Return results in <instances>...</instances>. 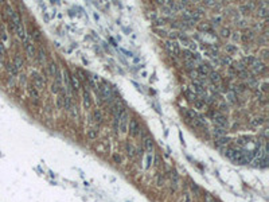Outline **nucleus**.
<instances>
[{"instance_id":"obj_1","label":"nucleus","mask_w":269,"mask_h":202,"mask_svg":"<svg viewBox=\"0 0 269 202\" xmlns=\"http://www.w3.org/2000/svg\"><path fill=\"white\" fill-rule=\"evenodd\" d=\"M128 123H129L128 113H127V111H124L120 114V117H119V121H117V127H119L121 133H127L128 132Z\"/></svg>"},{"instance_id":"obj_2","label":"nucleus","mask_w":269,"mask_h":202,"mask_svg":"<svg viewBox=\"0 0 269 202\" xmlns=\"http://www.w3.org/2000/svg\"><path fill=\"white\" fill-rule=\"evenodd\" d=\"M23 43H24V49H26V53H27V55H28V58H35L36 50H35V47H34V43H32L31 36L26 35Z\"/></svg>"},{"instance_id":"obj_3","label":"nucleus","mask_w":269,"mask_h":202,"mask_svg":"<svg viewBox=\"0 0 269 202\" xmlns=\"http://www.w3.org/2000/svg\"><path fill=\"white\" fill-rule=\"evenodd\" d=\"M211 116L214 119V123H215L217 127H221V128H228L229 127V121L223 114H221L220 112H211Z\"/></svg>"},{"instance_id":"obj_4","label":"nucleus","mask_w":269,"mask_h":202,"mask_svg":"<svg viewBox=\"0 0 269 202\" xmlns=\"http://www.w3.org/2000/svg\"><path fill=\"white\" fill-rule=\"evenodd\" d=\"M31 78H32V85L36 88V90H42L46 85V81H44L43 76H41L36 71H32L31 73Z\"/></svg>"},{"instance_id":"obj_5","label":"nucleus","mask_w":269,"mask_h":202,"mask_svg":"<svg viewBox=\"0 0 269 202\" xmlns=\"http://www.w3.org/2000/svg\"><path fill=\"white\" fill-rule=\"evenodd\" d=\"M166 49L170 51L171 55H175V57H180V49H179L178 43L175 41H168L166 43Z\"/></svg>"},{"instance_id":"obj_6","label":"nucleus","mask_w":269,"mask_h":202,"mask_svg":"<svg viewBox=\"0 0 269 202\" xmlns=\"http://www.w3.org/2000/svg\"><path fill=\"white\" fill-rule=\"evenodd\" d=\"M128 125H129V135H131L132 138H137L139 133H140V125H139V123L134 119H132L128 123Z\"/></svg>"},{"instance_id":"obj_7","label":"nucleus","mask_w":269,"mask_h":202,"mask_svg":"<svg viewBox=\"0 0 269 202\" xmlns=\"http://www.w3.org/2000/svg\"><path fill=\"white\" fill-rule=\"evenodd\" d=\"M250 66H252V70L254 71L256 74H261V73H265L266 71V65L262 63L261 61H258V59H256Z\"/></svg>"},{"instance_id":"obj_8","label":"nucleus","mask_w":269,"mask_h":202,"mask_svg":"<svg viewBox=\"0 0 269 202\" xmlns=\"http://www.w3.org/2000/svg\"><path fill=\"white\" fill-rule=\"evenodd\" d=\"M196 71H198L199 76L207 77L209 74H210V71H211V67H210V65H209V63H199Z\"/></svg>"},{"instance_id":"obj_9","label":"nucleus","mask_w":269,"mask_h":202,"mask_svg":"<svg viewBox=\"0 0 269 202\" xmlns=\"http://www.w3.org/2000/svg\"><path fill=\"white\" fill-rule=\"evenodd\" d=\"M70 86L73 90H78L79 88H81V82H79L78 77L76 76V74H73V76H70Z\"/></svg>"},{"instance_id":"obj_10","label":"nucleus","mask_w":269,"mask_h":202,"mask_svg":"<svg viewBox=\"0 0 269 202\" xmlns=\"http://www.w3.org/2000/svg\"><path fill=\"white\" fill-rule=\"evenodd\" d=\"M82 97H84V105L86 106V108H90V93H89L88 88L85 86V89H84V92H82Z\"/></svg>"},{"instance_id":"obj_11","label":"nucleus","mask_w":269,"mask_h":202,"mask_svg":"<svg viewBox=\"0 0 269 202\" xmlns=\"http://www.w3.org/2000/svg\"><path fill=\"white\" fill-rule=\"evenodd\" d=\"M12 65H14V67L18 71L23 67V59H22V57L19 55V54H16V55L14 57V62H12Z\"/></svg>"},{"instance_id":"obj_12","label":"nucleus","mask_w":269,"mask_h":202,"mask_svg":"<svg viewBox=\"0 0 269 202\" xmlns=\"http://www.w3.org/2000/svg\"><path fill=\"white\" fill-rule=\"evenodd\" d=\"M15 31H16V34H18V36L22 39V41H24V38H26V31H24V26L23 23L18 24V26L15 27Z\"/></svg>"},{"instance_id":"obj_13","label":"nucleus","mask_w":269,"mask_h":202,"mask_svg":"<svg viewBox=\"0 0 269 202\" xmlns=\"http://www.w3.org/2000/svg\"><path fill=\"white\" fill-rule=\"evenodd\" d=\"M209 79H210L213 84H220L221 82V76L217 71H213L211 70L210 71V74H209Z\"/></svg>"},{"instance_id":"obj_14","label":"nucleus","mask_w":269,"mask_h":202,"mask_svg":"<svg viewBox=\"0 0 269 202\" xmlns=\"http://www.w3.org/2000/svg\"><path fill=\"white\" fill-rule=\"evenodd\" d=\"M144 147H145V149L148 151V152H151L153 149V141L151 138H144Z\"/></svg>"},{"instance_id":"obj_15","label":"nucleus","mask_w":269,"mask_h":202,"mask_svg":"<svg viewBox=\"0 0 269 202\" xmlns=\"http://www.w3.org/2000/svg\"><path fill=\"white\" fill-rule=\"evenodd\" d=\"M234 69V71H236V73H241V71H244L246 69V66L245 65L242 63V62H236V63H233V66H231Z\"/></svg>"},{"instance_id":"obj_16","label":"nucleus","mask_w":269,"mask_h":202,"mask_svg":"<svg viewBox=\"0 0 269 202\" xmlns=\"http://www.w3.org/2000/svg\"><path fill=\"white\" fill-rule=\"evenodd\" d=\"M28 93L32 98H35V100L39 98V92L36 90V88L34 85H28Z\"/></svg>"},{"instance_id":"obj_17","label":"nucleus","mask_w":269,"mask_h":202,"mask_svg":"<svg viewBox=\"0 0 269 202\" xmlns=\"http://www.w3.org/2000/svg\"><path fill=\"white\" fill-rule=\"evenodd\" d=\"M47 69H49V76L54 77L57 73V70H58V67H57V65L54 63V62H50L49 66H47Z\"/></svg>"},{"instance_id":"obj_18","label":"nucleus","mask_w":269,"mask_h":202,"mask_svg":"<svg viewBox=\"0 0 269 202\" xmlns=\"http://www.w3.org/2000/svg\"><path fill=\"white\" fill-rule=\"evenodd\" d=\"M35 57H38V62H39V63H44V62H46V55H44V53H43V50H42V49H39L38 51H36V55Z\"/></svg>"},{"instance_id":"obj_19","label":"nucleus","mask_w":269,"mask_h":202,"mask_svg":"<svg viewBox=\"0 0 269 202\" xmlns=\"http://www.w3.org/2000/svg\"><path fill=\"white\" fill-rule=\"evenodd\" d=\"M97 136H98V131H97V129L90 128V129L88 131V138L90 139V140H96Z\"/></svg>"},{"instance_id":"obj_20","label":"nucleus","mask_w":269,"mask_h":202,"mask_svg":"<svg viewBox=\"0 0 269 202\" xmlns=\"http://www.w3.org/2000/svg\"><path fill=\"white\" fill-rule=\"evenodd\" d=\"M125 148H127V154H128V156H131V158H134V155H136V152H134V148H133V146H132V144H129V143H127Z\"/></svg>"},{"instance_id":"obj_21","label":"nucleus","mask_w":269,"mask_h":202,"mask_svg":"<svg viewBox=\"0 0 269 202\" xmlns=\"http://www.w3.org/2000/svg\"><path fill=\"white\" fill-rule=\"evenodd\" d=\"M93 117H94V120H96L98 124H101V123H103V120H104V119H103V114H101V112H100L98 109H97V111H94Z\"/></svg>"},{"instance_id":"obj_22","label":"nucleus","mask_w":269,"mask_h":202,"mask_svg":"<svg viewBox=\"0 0 269 202\" xmlns=\"http://www.w3.org/2000/svg\"><path fill=\"white\" fill-rule=\"evenodd\" d=\"M252 38H253V32L252 31H245L242 34V41L244 42H249Z\"/></svg>"},{"instance_id":"obj_23","label":"nucleus","mask_w":269,"mask_h":202,"mask_svg":"<svg viewBox=\"0 0 269 202\" xmlns=\"http://www.w3.org/2000/svg\"><path fill=\"white\" fill-rule=\"evenodd\" d=\"M220 34L223 36V38H229L231 32H230V28H229V27H223V28H221Z\"/></svg>"},{"instance_id":"obj_24","label":"nucleus","mask_w":269,"mask_h":202,"mask_svg":"<svg viewBox=\"0 0 269 202\" xmlns=\"http://www.w3.org/2000/svg\"><path fill=\"white\" fill-rule=\"evenodd\" d=\"M214 135H217V136H223V135L226 133V131L223 128H221V127H214Z\"/></svg>"},{"instance_id":"obj_25","label":"nucleus","mask_w":269,"mask_h":202,"mask_svg":"<svg viewBox=\"0 0 269 202\" xmlns=\"http://www.w3.org/2000/svg\"><path fill=\"white\" fill-rule=\"evenodd\" d=\"M182 201L183 202H193V197H191V194L188 193V191H184L183 195H182Z\"/></svg>"},{"instance_id":"obj_26","label":"nucleus","mask_w":269,"mask_h":202,"mask_svg":"<svg viewBox=\"0 0 269 202\" xmlns=\"http://www.w3.org/2000/svg\"><path fill=\"white\" fill-rule=\"evenodd\" d=\"M194 106H195L196 109H205V101L195 100V101H194Z\"/></svg>"},{"instance_id":"obj_27","label":"nucleus","mask_w":269,"mask_h":202,"mask_svg":"<svg viewBox=\"0 0 269 202\" xmlns=\"http://www.w3.org/2000/svg\"><path fill=\"white\" fill-rule=\"evenodd\" d=\"M178 184H179L178 175H176L175 173H172V187H174V190H176V189H178Z\"/></svg>"},{"instance_id":"obj_28","label":"nucleus","mask_w":269,"mask_h":202,"mask_svg":"<svg viewBox=\"0 0 269 202\" xmlns=\"http://www.w3.org/2000/svg\"><path fill=\"white\" fill-rule=\"evenodd\" d=\"M186 97H187L190 101H195V100H198L196 98V93H194V92H186Z\"/></svg>"},{"instance_id":"obj_29","label":"nucleus","mask_w":269,"mask_h":202,"mask_svg":"<svg viewBox=\"0 0 269 202\" xmlns=\"http://www.w3.org/2000/svg\"><path fill=\"white\" fill-rule=\"evenodd\" d=\"M30 36H31V39L34 38L36 42H39V41H41V34H39V31H38V30H35V31L32 32V34H30Z\"/></svg>"},{"instance_id":"obj_30","label":"nucleus","mask_w":269,"mask_h":202,"mask_svg":"<svg viewBox=\"0 0 269 202\" xmlns=\"http://www.w3.org/2000/svg\"><path fill=\"white\" fill-rule=\"evenodd\" d=\"M199 28H201L202 31H209V32L211 31L210 24H207V23H201V24H199Z\"/></svg>"},{"instance_id":"obj_31","label":"nucleus","mask_w":269,"mask_h":202,"mask_svg":"<svg viewBox=\"0 0 269 202\" xmlns=\"http://www.w3.org/2000/svg\"><path fill=\"white\" fill-rule=\"evenodd\" d=\"M184 63H186V67H187L188 70H194V66H195V62L194 61L188 59V61H184Z\"/></svg>"},{"instance_id":"obj_32","label":"nucleus","mask_w":269,"mask_h":202,"mask_svg":"<svg viewBox=\"0 0 269 202\" xmlns=\"http://www.w3.org/2000/svg\"><path fill=\"white\" fill-rule=\"evenodd\" d=\"M77 73L79 74V78H81L82 81L85 82V84H88V79H89V78H88V77H86V74L84 73V71H82V70H79V69H78V70H77Z\"/></svg>"},{"instance_id":"obj_33","label":"nucleus","mask_w":269,"mask_h":202,"mask_svg":"<svg viewBox=\"0 0 269 202\" xmlns=\"http://www.w3.org/2000/svg\"><path fill=\"white\" fill-rule=\"evenodd\" d=\"M163 183H164V176L161 175V174H159L158 175V178H156V186H163Z\"/></svg>"},{"instance_id":"obj_34","label":"nucleus","mask_w":269,"mask_h":202,"mask_svg":"<svg viewBox=\"0 0 269 202\" xmlns=\"http://www.w3.org/2000/svg\"><path fill=\"white\" fill-rule=\"evenodd\" d=\"M8 71L11 73V76L12 77H15V76H18V70L14 67V65H8Z\"/></svg>"},{"instance_id":"obj_35","label":"nucleus","mask_w":269,"mask_h":202,"mask_svg":"<svg viewBox=\"0 0 269 202\" xmlns=\"http://www.w3.org/2000/svg\"><path fill=\"white\" fill-rule=\"evenodd\" d=\"M188 74H190V77L193 79H198L199 78V74H198V71H196L195 69H194V70H190V71H188Z\"/></svg>"},{"instance_id":"obj_36","label":"nucleus","mask_w":269,"mask_h":202,"mask_svg":"<svg viewBox=\"0 0 269 202\" xmlns=\"http://www.w3.org/2000/svg\"><path fill=\"white\" fill-rule=\"evenodd\" d=\"M51 90H53L54 93H59V92H61V88H59V86L57 85L55 82H54L53 85H51Z\"/></svg>"},{"instance_id":"obj_37","label":"nucleus","mask_w":269,"mask_h":202,"mask_svg":"<svg viewBox=\"0 0 269 202\" xmlns=\"http://www.w3.org/2000/svg\"><path fill=\"white\" fill-rule=\"evenodd\" d=\"M221 62H222V63H225V65H229V63H231V59H230V57H223L222 59H221Z\"/></svg>"},{"instance_id":"obj_38","label":"nucleus","mask_w":269,"mask_h":202,"mask_svg":"<svg viewBox=\"0 0 269 202\" xmlns=\"http://www.w3.org/2000/svg\"><path fill=\"white\" fill-rule=\"evenodd\" d=\"M221 22H222V18H221V16H217V18L213 19V24H214V26H218Z\"/></svg>"},{"instance_id":"obj_39","label":"nucleus","mask_w":269,"mask_h":202,"mask_svg":"<svg viewBox=\"0 0 269 202\" xmlns=\"http://www.w3.org/2000/svg\"><path fill=\"white\" fill-rule=\"evenodd\" d=\"M240 11L242 12V14H248V12H249V6H248V4H246V6H241Z\"/></svg>"},{"instance_id":"obj_40","label":"nucleus","mask_w":269,"mask_h":202,"mask_svg":"<svg viewBox=\"0 0 269 202\" xmlns=\"http://www.w3.org/2000/svg\"><path fill=\"white\" fill-rule=\"evenodd\" d=\"M228 143V139H223V138H220L218 140H217V144L218 146H223V144Z\"/></svg>"},{"instance_id":"obj_41","label":"nucleus","mask_w":269,"mask_h":202,"mask_svg":"<svg viewBox=\"0 0 269 202\" xmlns=\"http://www.w3.org/2000/svg\"><path fill=\"white\" fill-rule=\"evenodd\" d=\"M164 23H166V19H164V18H161V19H156V20H155V24H156V26H163Z\"/></svg>"},{"instance_id":"obj_42","label":"nucleus","mask_w":269,"mask_h":202,"mask_svg":"<svg viewBox=\"0 0 269 202\" xmlns=\"http://www.w3.org/2000/svg\"><path fill=\"white\" fill-rule=\"evenodd\" d=\"M57 105H58V108H62V106H63V103H62V94L58 96V98H57Z\"/></svg>"},{"instance_id":"obj_43","label":"nucleus","mask_w":269,"mask_h":202,"mask_svg":"<svg viewBox=\"0 0 269 202\" xmlns=\"http://www.w3.org/2000/svg\"><path fill=\"white\" fill-rule=\"evenodd\" d=\"M69 111H70V112H71V116H73V117H76V116H77V109H76V108H74V106H73V105H71V106H70V108H69Z\"/></svg>"},{"instance_id":"obj_44","label":"nucleus","mask_w":269,"mask_h":202,"mask_svg":"<svg viewBox=\"0 0 269 202\" xmlns=\"http://www.w3.org/2000/svg\"><path fill=\"white\" fill-rule=\"evenodd\" d=\"M113 159H114V162H116V163H120V162H121L120 155H117V154H114V155H113Z\"/></svg>"},{"instance_id":"obj_45","label":"nucleus","mask_w":269,"mask_h":202,"mask_svg":"<svg viewBox=\"0 0 269 202\" xmlns=\"http://www.w3.org/2000/svg\"><path fill=\"white\" fill-rule=\"evenodd\" d=\"M206 202H215V199L213 198L211 195H209V194H206Z\"/></svg>"},{"instance_id":"obj_46","label":"nucleus","mask_w":269,"mask_h":202,"mask_svg":"<svg viewBox=\"0 0 269 202\" xmlns=\"http://www.w3.org/2000/svg\"><path fill=\"white\" fill-rule=\"evenodd\" d=\"M226 50H228V51H230V53H233V51H236V49H234L233 46H230V44H228V46H226Z\"/></svg>"},{"instance_id":"obj_47","label":"nucleus","mask_w":269,"mask_h":202,"mask_svg":"<svg viewBox=\"0 0 269 202\" xmlns=\"http://www.w3.org/2000/svg\"><path fill=\"white\" fill-rule=\"evenodd\" d=\"M191 189H193V190H195V193H199V189H198V186H196L195 183H191Z\"/></svg>"},{"instance_id":"obj_48","label":"nucleus","mask_w":269,"mask_h":202,"mask_svg":"<svg viewBox=\"0 0 269 202\" xmlns=\"http://www.w3.org/2000/svg\"><path fill=\"white\" fill-rule=\"evenodd\" d=\"M268 57H269V53H268V50H264V51H262V58H268Z\"/></svg>"},{"instance_id":"obj_49","label":"nucleus","mask_w":269,"mask_h":202,"mask_svg":"<svg viewBox=\"0 0 269 202\" xmlns=\"http://www.w3.org/2000/svg\"><path fill=\"white\" fill-rule=\"evenodd\" d=\"M262 92H264V93H266V92H268V84H266V82L262 85Z\"/></svg>"},{"instance_id":"obj_50","label":"nucleus","mask_w":269,"mask_h":202,"mask_svg":"<svg viewBox=\"0 0 269 202\" xmlns=\"http://www.w3.org/2000/svg\"><path fill=\"white\" fill-rule=\"evenodd\" d=\"M236 34H237V35H233V39L234 41H238V39H240V35H238V32H236Z\"/></svg>"},{"instance_id":"obj_51","label":"nucleus","mask_w":269,"mask_h":202,"mask_svg":"<svg viewBox=\"0 0 269 202\" xmlns=\"http://www.w3.org/2000/svg\"><path fill=\"white\" fill-rule=\"evenodd\" d=\"M158 164H159V158L156 156V158H155V166H158Z\"/></svg>"}]
</instances>
